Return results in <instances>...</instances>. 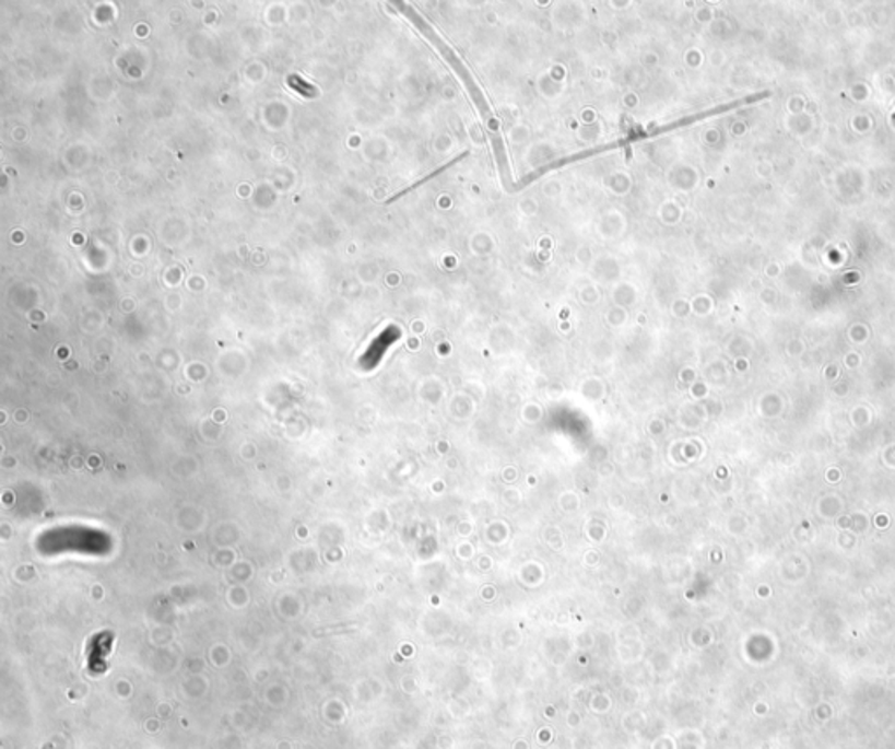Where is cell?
Segmentation results:
<instances>
[{
	"instance_id": "obj_1",
	"label": "cell",
	"mask_w": 895,
	"mask_h": 749,
	"mask_svg": "<svg viewBox=\"0 0 895 749\" xmlns=\"http://www.w3.org/2000/svg\"><path fill=\"white\" fill-rule=\"evenodd\" d=\"M39 547L46 553H101L109 550L110 538L105 535L104 530L74 524V526H58L46 530L39 538Z\"/></svg>"
},
{
	"instance_id": "obj_2",
	"label": "cell",
	"mask_w": 895,
	"mask_h": 749,
	"mask_svg": "<svg viewBox=\"0 0 895 749\" xmlns=\"http://www.w3.org/2000/svg\"><path fill=\"white\" fill-rule=\"evenodd\" d=\"M285 83H287L288 89L293 90L294 93H297L299 97H319V89H317L315 84H311L310 81H306L305 78H302L299 74H288Z\"/></svg>"
},
{
	"instance_id": "obj_3",
	"label": "cell",
	"mask_w": 895,
	"mask_h": 749,
	"mask_svg": "<svg viewBox=\"0 0 895 749\" xmlns=\"http://www.w3.org/2000/svg\"><path fill=\"white\" fill-rule=\"evenodd\" d=\"M892 121H894V125H895V113H894V116H892Z\"/></svg>"
}]
</instances>
